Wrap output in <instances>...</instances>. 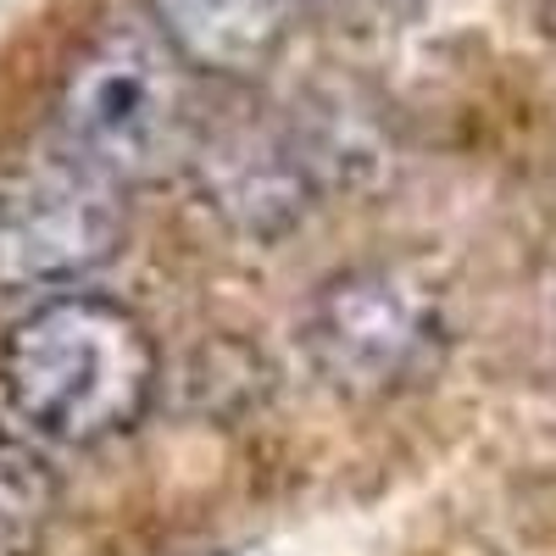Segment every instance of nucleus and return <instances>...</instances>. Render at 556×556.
I'll use <instances>...</instances> for the list:
<instances>
[{
    "label": "nucleus",
    "instance_id": "3",
    "mask_svg": "<svg viewBox=\"0 0 556 556\" xmlns=\"http://www.w3.org/2000/svg\"><path fill=\"white\" fill-rule=\"evenodd\" d=\"M301 345L334 395L362 406L395 401L434 379L445 356V306L424 273L362 262L312 295Z\"/></svg>",
    "mask_w": 556,
    "mask_h": 556
},
{
    "label": "nucleus",
    "instance_id": "2",
    "mask_svg": "<svg viewBox=\"0 0 556 556\" xmlns=\"http://www.w3.org/2000/svg\"><path fill=\"white\" fill-rule=\"evenodd\" d=\"M195 139V67L151 23H106L62 67L51 146L123 190L178 167Z\"/></svg>",
    "mask_w": 556,
    "mask_h": 556
},
{
    "label": "nucleus",
    "instance_id": "1",
    "mask_svg": "<svg viewBox=\"0 0 556 556\" xmlns=\"http://www.w3.org/2000/svg\"><path fill=\"white\" fill-rule=\"evenodd\" d=\"M156 379L151 329L112 295H45L0 340V406L23 434L62 451L128 434L151 412Z\"/></svg>",
    "mask_w": 556,
    "mask_h": 556
},
{
    "label": "nucleus",
    "instance_id": "5",
    "mask_svg": "<svg viewBox=\"0 0 556 556\" xmlns=\"http://www.w3.org/2000/svg\"><path fill=\"white\" fill-rule=\"evenodd\" d=\"M146 23L212 78L262 73L295 28V0H139Z\"/></svg>",
    "mask_w": 556,
    "mask_h": 556
},
{
    "label": "nucleus",
    "instance_id": "6",
    "mask_svg": "<svg viewBox=\"0 0 556 556\" xmlns=\"http://www.w3.org/2000/svg\"><path fill=\"white\" fill-rule=\"evenodd\" d=\"M56 484L28 445L0 440V556H34L51 529Z\"/></svg>",
    "mask_w": 556,
    "mask_h": 556
},
{
    "label": "nucleus",
    "instance_id": "4",
    "mask_svg": "<svg viewBox=\"0 0 556 556\" xmlns=\"http://www.w3.org/2000/svg\"><path fill=\"white\" fill-rule=\"evenodd\" d=\"M128 190L62 146L0 167V295H62L96 273L128 228Z\"/></svg>",
    "mask_w": 556,
    "mask_h": 556
}]
</instances>
